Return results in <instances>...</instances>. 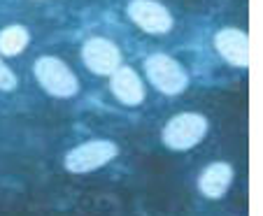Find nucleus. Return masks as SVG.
<instances>
[{"label": "nucleus", "instance_id": "obj_5", "mask_svg": "<svg viewBox=\"0 0 263 216\" xmlns=\"http://www.w3.org/2000/svg\"><path fill=\"white\" fill-rule=\"evenodd\" d=\"M82 61L93 74L112 77L121 68V51L115 42L105 37H91L82 47Z\"/></svg>", "mask_w": 263, "mask_h": 216}, {"label": "nucleus", "instance_id": "obj_6", "mask_svg": "<svg viewBox=\"0 0 263 216\" xmlns=\"http://www.w3.org/2000/svg\"><path fill=\"white\" fill-rule=\"evenodd\" d=\"M128 19L149 35H163L173 28L170 12L154 0H133L128 5Z\"/></svg>", "mask_w": 263, "mask_h": 216}, {"label": "nucleus", "instance_id": "obj_7", "mask_svg": "<svg viewBox=\"0 0 263 216\" xmlns=\"http://www.w3.org/2000/svg\"><path fill=\"white\" fill-rule=\"evenodd\" d=\"M214 47L226 63L235 65V68H247L249 65L247 33H242L240 28H221L214 35Z\"/></svg>", "mask_w": 263, "mask_h": 216}, {"label": "nucleus", "instance_id": "obj_8", "mask_svg": "<svg viewBox=\"0 0 263 216\" xmlns=\"http://www.w3.org/2000/svg\"><path fill=\"white\" fill-rule=\"evenodd\" d=\"M109 89H112V93H115V98L119 100V103L130 105V107H135V105H140L144 100L142 82H140V77L135 74V70L126 68V65H121V68L112 74Z\"/></svg>", "mask_w": 263, "mask_h": 216}, {"label": "nucleus", "instance_id": "obj_1", "mask_svg": "<svg viewBox=\"0 0 263 216\" xmlns=\"http://www.w3.org/2000/svg\"><path fill=\"white\" fill-rule=\"evenodd\" d=\"M208 119L203 114L196 112H186V114H177L173 116L163 128V144L173 151H186L194 149L200 140L208 135Z\"/></svg>", "mask_w": 263, "mask_h": 216}, {"label": "nucleus", "instance_id": "obj_9", "mask_svg": "<svg viewBox=\"0 0 263 216\" xmlns=\"http://www.w3.org/2000/svg\"><path fill=\"white\" fill-rule=\"evenodd\" d=\"M231 182H233V167L229 163H212V165H208L200 172L198 188L205 198L217 200V198H221L229 191Z\"/></svg>", "mask_w": 263, "mask_h": 216}, {"label": "nucleus", "instance_id": "obj_2", "mask_svg": "<svg viewBox=\"0 0 263 216\" xmlns=\"http://www.w3.org/2000/svg\"><path fill=\"white\" fill-rule=\"evenodd\" d=\"M144 72L156 91L165 95H179L189 86V74L168 54H152L144 61Z\"/></svg>", "mask_w": 263, "mask_h": 216}, {"label": "nucleus", "instance_id": "obj_4", "mask_svg": "<svg viewBox=\"0 0 263 216\" xmlns=\"http://www.w3.org/2000/svg\"><path fill=\"white\" fill-rule=\"evenodd\" d=\"M117 153H119V149H117L115 142H109V140H91V142H84L80 147H74L72 151H68L65 170L72 172V174H86V172H93L98 167L107 165Z\"/></svg>", "mask_w": 263, "mask_h": 216}, {"label": "nucleus", "instance_id": "obj_3", "mask_svg": "<svg viewBox=\"0 0 263 216\" xmlns=\"http://www.w3.org/2000/svg\"><path fill=\"white\" fill-rule=\"evenodd\" d=\"M35 79L54 98H72L80 91V82L72 70L54 56H42L35 61Z\"/></svg>", "mask_w": 263, "mask_h": 216}, {"label": "nucleus", "instance_id": "obj_11", "mask_svg": "<svg viewBox=\"0 0 263 216\" xmlns=\"http://www.w3.org/2000/svg\"><path fill=\"white\" fill-rule=\"evenodd\" d=\"M16 89V77L0 58V91H14Z\"/></svg>", "mask_w": 263, "mask_h": 216}, {"label": "nucleus", "instance_id": "obj_10", "mask_svg": "<svg viewBox=\"0 0 263 216\" xmlns=\"http://www.w3.org/2000/svg\"><path fill=\"white\" fill-rule=\"evenodd\" d=\"M28 30L24 26H7L0 30V54L3 56H16L28 47Z\"/></svg>", "mask_w": 263, "mask_h": 216}]
</instances>
